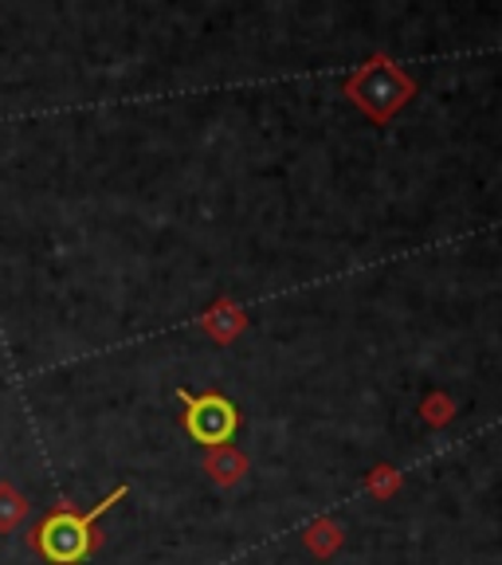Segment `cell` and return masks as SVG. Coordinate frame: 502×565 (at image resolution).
Here are the masks:
<instances>
[{"instance_id": "6da1fadb", "label": "cell", "mask_w": 502, "mask_h": 565, "mask_svg": "<svg viewBox=\"0 0 502 565\" xmlns=\"http://www.w3.org/2000/svg\"><path fill=\"white\" fill-rule=\"evenodd\" d=\"M118 499H126V487H118L110 499H103V503H98L95 511H87V514L71 511L67 503L55 507V511L32 530V546L44 554L47 565H83L90 554H95V546H98L95 519L103 511H110Z\"/></svg>"}, {"instance_id": "7a4b0ae2", "label": "cell", "mask_w": 502, "mask_h": 565, "mask_svg": "<svg viewBox=\"0 0 502 565\" xmlns=\"http://www.w3.org/2000/svg\"><path fill=\"white\" fill-rule=\"evenodd\" d=\"M185 424L201 444H221L236 433V408L224 397H189L185 393Z\"/></svg>"}, {"instance_id": "3957f363", "label": "cell", "mask_w": 502, "mask_h": 565, "mask_svg": "<svg viewBox=\"0 0 502 565\" xmlns=\"http://www.w3.org/2000/svg\"><path fill=\"white\" fill-rule=\"evenodd\" d=\"M28 511H32V503H28L17 487L0 479V534H12L28 519Z\"/></svg>"}]
</instances>
